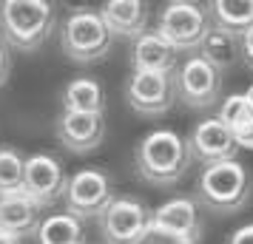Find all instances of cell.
I'll return each mask as SVG.
<instances>
[{
    "instance_id": "7",
    "label": "cell",
    "mask_w": 253,
    "mask_h": 244,
    "mask_svg": "<svg viewBox=\"0 0 253 244\" xmlns=\"http://www.w3.org/2000/svg\"><path fill=\"white\" fill-rule=\"evenodd\" d=\"M128 105L142 116H162L179 100L176 94V74L162 71H131L126 82Z\"/></svg>"
},
{
    "instance_id": "9",
    "label": "cell",
    "mask_w": 253,
    "mask_h": 244,
    "mask_svg": "<svg viewBox=\"0 0 253 244\" xmlns=\"http://www.w3.org/2000/svg\"><path fill=\"white\" fill-rule=\"evenodd\" d=\"M157 32L176 51H199L205 35L211 32V23H208V14L196 3L182 0V3H171L162 9Z\"/></svg>"
},
{
    "instance_id": "14",
    "label": "cell",
    "mask_w": 253,
    "mask_h": 244,
    "mask_svg": "<svg viewBox=\"0 0 253 244\" xmlns=\"http://www.w3.org/2000/svg\"><path fill=\"white\" fill-rule=\"evenodd\" d=\"M100 14L114 37L137 40L139 35L148 32V0H103Z\"/></svg>"
},
{
    "instance_id": "10",
    "label": "cell",
    "mask_w": 253,
    "mask_h": 244,
    "mask_svg": "<svg viewBox=\"0 0 253 244\" xmlns=\"http://www.w3.org/2000/svg\"><path fill=\"white\" fill-rule=\"evenodd\" d=\"M114 199L111 176L100 168H83L74 176H69L66 187V210L77 219H94L100 216Z\"/></svg>"
},
{
    "instance_id": "19",
    "label": "cell",
    "mask_w": 253,
    "mask_h": 244,
    "mask_svg": "<svg viewBox=\"0 0 253 244\" xmlns=\"http://www.w3.org/2000/svg\"><path fill=\"white\" fill-rule=\"evenodd\" d=\"M37 244H85V230H83V219L74 213H51L40 221L35 233Z\"/></svg>"
},
{
    "instance_id": "2",
    "label": "cell",
    "mask_w": 253,
    "mask_h": 244,
    "mask_svg": "<svg viewBox=\"0 0 253 244\" xmlns=\"http://www.w3.org/2000/svg\"><path fill=\"white\" fill-rule=\"evenodd\" d=\"M139 176L151 185H173L179 182L191 165V145L176 131L160 128L139 139L134 151Z\"/></svg>"
},
{
    "instance_id": "11",
    "label": "cell",
    "mask_w": 253,
    "mask_h": 244,
    "mask_svg": "<svg viewBox=\"0 0 253 244\" xmlns=\"http://www.w3.org/2000/svg\"><path fill=\"white\" fill-rule=\"evenodd\" d=\"M69 176L51 153H32L26 156V176H23V193L35 199L40 208H51L60 199H66Z\"/></svg>"
},
{
    "instance_id": "3",
    "label": "cell",
    "mask_w": 253,
    "mask_h": 244,
    "mask_svg": "<svg viewBox=\"0 0 253 244\" xmlns=\"http://www.w3.org/2000/svg\"><path fill=\"white\" fill-rule=\"evenodd\" d=\"M253 193V182L248 168L239 159H222L205 165L199 176V202L213 213L230 216L239 213Z\"/></svg>"
},
{
    "instance_id": "27",
    "label": "cell",
    "mask_w": 253,
    "mask_h": 244,
    "mask_svg": "<svg viewBox=\"0 0 253 244\" xmlns=\"http://www.w3.org/2000/svg\"><path fill=\"white\" fill-rule=\"evenodd\" d=\"M171 3H182V0H171ZM191 3H194V0H191Z\"/></svg>"
},
{
    "instance_id": "16",
    "label": "cell",
    "mask_w": 253,
    "mask_h": 244,
    "mask_svg": "<svg viewBox=\"0 0 253 244\" xmlns=\"http://www.w3.org/2000/svg\"><path fill=\"white\" fill-rule=\"evenodd\" d=\"M40 205L35 199H29L23 190L17 193H3L0 196V230L12 233L17 239L23 236H35L40 227Z\"/></svg>"
},
{
    "instance_id": "24",
    "label": "cell",
    "mask_w": 253,
    "mask_h": 244,
    "mask_svg": "<svg viewBox=\"0 0 253 244\" xmlns=\"http://www.w3.org/2000/svg\"><path fill=\"white\" fill-rule=\"evenodd\" d=\"M228 244H253V221L236 227V230L228 236Z\"/></svg>"
},
{
    "instance_id": "25",
    "label": "cell",
    "mask_w": 253,
    "mask_h": 244,
    "mask_svg": "<svg viewBox=\"0 0 253 244\" xmlns=\"http://www.w3.org/2000/svg\"><path fill=\"white\" fill-rule=\"evenodd\" d=\"M242 54L248 63H253V26L245 29V35H242Z\"/></svg>"
},
{
    "instance_id": "21",
    "label": "cell",
    "mask_w": 253,
    "mask_h": 244,
    "mask_svg": "<svg viewBox=\"0 0 253 244\" xmlns=\"http://www.w3.org/2000/svg\"><path fill=\"white\" fill-rule=\"evenodd\" d=\"M211 20L233 35H245V29L253 26V0H211Z\"/></svg>"
},
{
    "instance_id": "8",
    "label": "cell",
    "mask_w": 253,
    "mask_h": 244,
    "mask_svg": "<svg viewBox=\"0 0 253 244\" xmlns=\"http://www.w3.org/2000/svg\"><path fill=\"white\" fill-rule=\"evenodd\" d=\"M176 94L188 108H213L222 100V71L202 54H194L182 63V69H176Z\"/></svg>"
},
{
    "instance_id": "22",
    "label": "cell",
    "mask_w": 253,
    "mask_h": 244,
    "mask_svg": "<svg viewBox=\"0 0 253 244\" xmlns=\"http://www.w3.org/2000/svg\"><path fill=\"white\" fill-rule=\"evenodd\" d=\"M23 176L26 159L20 156V151L12 145H0V196L23 190Z\"/></svg>"
},
{
    "instance_id": "5",
    "label": "cell",
    "mask_w": 253,
    "mask_h": 244,
    "mask_svg": "<svg viewBox=\"0 0 253 244\" xmlns=\"http://www.w3.org/2000/svg\"><path fill=\"white\" fill-rule=\"evenodd\" d=\"M157 244H199L202 242V213L188 196L168 199L151 210V236Z\"/></svg>"
},
{
    "instance_id": "13",
    "label": "cell",
    "mask_w": 253,
    "mask_h": 244,
    "mask_svg": "<svg viewBox=\"0 0 253 244\" xmlns=\"http://www.w3.org/2000/svg\"><path fill=\"white\" fill-rule=\"evenodd\" d=\"M191 156L196 159H202L205 165L211 162H222V159H236V153H239V137L233 134V131L219 119H202L194 131H191Z\"/></svg>"
},
{
    "instance_id": "26",
    "label": "cell",
    "mask_w": 253,
    "mask_h": 244,
    "mask_svg": "<svg viewBox=\"0 0 253 244\" xmlns=\"http://www.w3.org/2000/svg\"><path fill=\"white\" fill-rule=\"evenodd\" d=\"M0 244H20V239H17V236H12V233H3V230H0Z\"/></svg>"
},
{
    "instance_id": "12",
    "label": "cell",
    "mask_w": 253,
    "mask_h": 244,
    "mask_svg": "<svg viewBox=\"0 0 253 244\" xmlns=\"http://www.w3.org/2000/svg\"><path fill=\"white\" fill-rule=\"evenodd\" d=\"M57 142L69 153H91L105 139V119L103 114H88V111H63L54 125Z\"/></svg>"
},
{
    "instance_id": "20",
    "label": "cell",
    "mask_w": 253,
    "mask_h": 244,
    "mask_svg": "<svg viewBox=\"0 0 253 244\" xmlns=\"http://www.w3.org/2000/svg\"><path fill=\"white\" fill-rule=\"evenodd\" d=\"M105 91L94 77H77L63 88V111H88L103 114Z\"/></svg>"
},
{
    "instance_id": "4",
    "label": "cell",
    "mask_w": 253,
    "mask_h": 244,
    "mask_svg": "<svg viewBox=\"0 0 253 244\" xmlns=\"http://www.w3.org/2000/svg\"><path fill=\"white\" fill-rule=\"evenodd\" d=\"M114 43L111 29L105 26L100 9H77L66 17L63 32H60V48L63 54L77 63V66H91L108 57Z\"/></svg>"
},
{
    "instance_id": "6",
    "label": "cell",
    "mask_w": 253,
    "mask_h": 244,
    "mask_svg": "<svg viewBox=\"0 0 253 244\" xmlns=\"http://www.w3.org/2000/svg\"><path fill=\"white\" fill-rule=\"evenodd\" d=\"M97 219L105 244H145L151 236V210L134 196H114Z\"/></svg>"
},
{
    "instance_id": "23",
    "label": "cell",
    "mask_w": 253,
    "mask_h": 244,
    "mask_svg": "<svg viewBox=\"0 0 253 244\" xmlns=\"http://www.w3.org/2000/svg\"><path fill=\"white\" fill-rule=\"evenodd\" d=\"M9 74H12V48L6 46V40L0 37V88L6 85Z\"/></svg>"
},
{
    "instance_id": "15",
    "label": "cell",
    "mask_w": 253,
    "mask_h": 244,
    "mask_svg": "<svg viewBox=\"0 0 253 244\" xmlns=\"http://www.w3.org/2000/svg\"><path fill=\"white\" fill-rule=\"evenodd\" d=\"M176 48L154 29L134 40L131 46V69L134 71H162V74H176Z\"/></svg>"
},
{
    "instance_id": "18",
    "label": "cell",
    "mask_w": 253,
    "mask_h": 244,
    "mask_svg": "<svg viewBox=\"0 0 253 244\" xmlns=\"http://www.w3.org/2000/svg\"><path fill=\"white\" fill-rule=\"evenodd\" d=\"M239 46H242L239 35H233V32L222 29V26H211V32L205 35L202 46H199V54H202L211 66H216L219 71H225V69H233V66H236V60H239Z\"/></svg>"
},
{
    "instance_id": "1",
    "label": "cell",
    "mask_w": 253,
    "mask_h": 244,
    "mask_svg": "<svg viewBox=\"0 0 253 244\" xmlns=\"http://www.w3.org/2000/svg\"><path fill=\"white\" fill-rule=\"evenodd\" d=\"M57 26L51 0H0V37L14 51H37Z\"/></svg>"
},
{
    "instance_id": "17",
    "label": "cell",
    "mask_w": 253,
    "mask_h": 244,
    "mask_svg": "<svg viewBox=\"0 0 253 244\" xmlns=\"http://www.w3.org/2000/svg\"><path fill=\"white\" fill-rule=\"evenodd\" d=\"M219 119L239 137V145L253 148V88L245 94H230L219 108Z\"/></svg>"
}]
</instances>
